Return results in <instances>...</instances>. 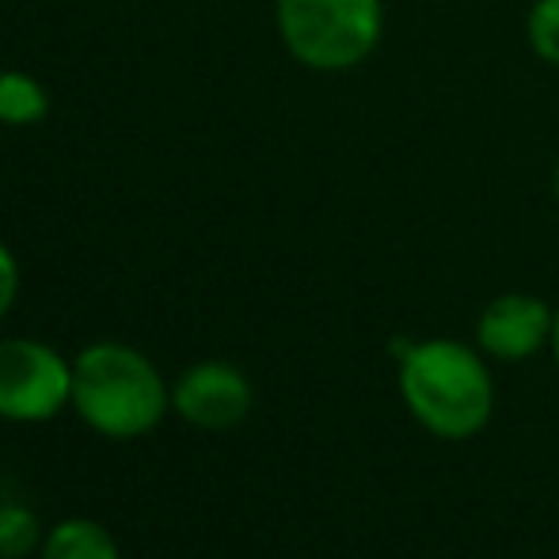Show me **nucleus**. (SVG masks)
<instances>
[{
  "label": "nucleus",
  "instance_id": "11",
  "mask_svg": "<svg viewBox=\"0 0 559 559\" xmlns=\"http://www.w3.org/2000/svg\"><path fill=\"white\" fill-rule=\"evenodd\" d=\"M20 286H23L20 259H15V251L0 240V320L15 309V301H20Z\"/></svg>",
  "mask_w": 559,
  "mask_h": 559
},
{
  "label": "nucleus",
  "instance_id": "2",
  "mask_svg": "<svg viewBox=\"0 0 559 559\" xmlns=\"http://www.w3.org/2000/svg\"><path fill=\"white\" fill-rule=\"evenodd\" d=\"M76 419L99 438L133 442L168 419L171 384L145 350L118 338L88 343L73 358V404Z\"/></svg>",
  "mask_w": 559,
  "mask_h": 559
},
{
  "label": "nucleus",
  "instance_id": "12",
  "mask_svg": "<svg viewBox=\"0 0 559 559\" xmlns=\"http://www.w3.org/2000/svg\"><path fill=\"white\" fill-rule=\"evenodd\" d=\"M548 354H552L556 373H559V309H556V328H552V343H548Z\"/></svg>",
  "mask_w": 559,
  "mask_h": 559
},
{
  "label": "nucleus",
  "instance_id": "1",
  "mask_svg": "<svg viewBox=\"0 0 559 559\" xmlns=\"http://www.w3.org/2000/svg\"><path fill=\"white\" fill-rule=\"evenodd\" d=\"M396 389L412 419L442 442L484 435L499 404L491 358L476 343L435 335L396 350Z\"/></svg>",
  "mask_w": 559,
  "mask_h": 559
},
{
  "label": "nucleus",
  "instance_id": "10",
  "mask_svg": "<svg viewBox=\"0 0 559 559\" xmlns=\"http://www.w3.org/2000/svg\"><path fill=\"white\" fill-rule=\"evenodd\" d=\"M525 43L533 58L559 69V0H530L525 8Z\"/></svg>",
  "mask_w": 559,
  "mask_h": 559
},
{
  "label": "nucleus",
  "instance_id": "6",
  "mask_svg": "<svg viewBox=\"0 0 559 559\" xmlns=\"http://www.w3.org/2000/svg\"><path fill=\"white\" fill-rule=\"evenodd\" d=\"M556 328V309L537 294H499L479 309L476 317V346L499 366L537 358L548 350Z\"/></svg>",
  "mask_w": 559,
  "mask_h": 559
},
{
  "label": "nucleus",
  "instance_id": "13",
  "mask_svg": "<svg viewBox=\"0 0 559 559\" xmlns=\"http://www.w3.org/2000/svg\"><path fill=\"white\" fill-rule=\"evenodd\" d=\"M552 194L559 199V156H556V164H552Z\"/></svg>",
  "mask_w": 559,
  "mask_h": 559
},
{
  "label": "nucleus",
  "instance_id": "3",
  "mask_svg": "<svg viewBox=\"0 0 559 559\" xmlns=\"http://www.w3.org/2000/svg\"><path fill=\"white\" fill-rule=\"evenodd\" d=\"M274 31L309 73H354L384 38V0H274Z\"/></svg>",
  "mask_w": 559,
  "mask_h": 559
},
{
  "label": "nucleus",
  "instance_id": "5",
  "mask_svg": "<svg viewBox=\"0 0 559 559\" xmlns=\"http://www.w3.org/2000/svg\"><path fill=\"white\" fill-rule=\"evenodd\" d=\"M255 407L251 377L240 366L206 358L187 366L171 384V412L199 430H233Z\"/></svg>",
  "mask_w": 559,
  "mask_h": 559
},
{
  "label": "nucleus",
  "instance_id": "9",
  "mask_svg": "<svg viewBox=\"0 0 559 559\" xmlns=\"http://www.w3.org/2000/svg\"><path fill=\"white\" fill-rule=\"evenodd\" d=\"M46 530L38 514L23 502H4L0 507V559H23L38 552Z\"/></svg>",
  "mask_w": 559,
  "mask_h": 559
},
{
  "label": "nucleus",
  "instance_id": "4",
  "mask_svg": "<svg viewBox=\"0 0 559 559\" xmlns=\"http://www.w3.org/2000/svg\"><path fill=\"white\" fill-rule=\"evenodd\" d=\"M73 404V361L43 338H0V419L38 427Z\"/></svg>",
  "mask_w": 559,
  "mask_h": 559
},
{
  "label": "nucleus",
  "instance_id": "8",
  "mask_svg": "<svg viewBox=\"0 0 559 559\" xmlns=\"http://www.w3.org/2000/svg\"><path fill=\"white\" fill-rule=\"evenodd\" d=\"M50 115V96L43 81L23 69H0V126H38Z\"/></svg>",
  "mask_w": 559,
  "mask_h": 559
},
{
  "label": "nucleus",
  "instance_id": "7",
  "mask_svg": "<svg viewBox=\"0 0 559 559\" xmlns=\"http://www.w3.org/2000/svg\"><path fill=\"white\" fill-rule=\"evenodd\" d=\"M38 559H122L115 533L96 518H66L50 525L38 545Z\"/></svg>",
  "mask_w": 559,
  "mask_h": 559
}]
</instances>
